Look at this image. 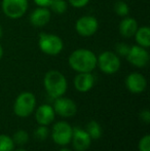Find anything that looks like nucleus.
I'll return each mask as SVG.
<instances>
[{
    "instance_id": "1",
    "label": "nucleus",
    "mask_w": 150,
    "mask_h": 151,
    "mask_svg": "<svg viewBox=\"0 0 150 151\" xmlns=\"http://www.w3.org/2000/svg\"><path fill=\"white\" fill-rule=\"evenodd\" d=\"M68 64L77 73L92 72L97 67V56L93 50L88 48H78L71 52Z\"/></svg>"
},
{
    "instance_id": "2",
    "label": "nucleus",
    "mask_w": 150,
    "mask_h": 151,
    "mask_svg": "<svg viewBox=\"0 0 150 151\" xmlns=\"http://www.w3.org/2000/svg\"><path fill=\"white\" fill-rule=\"evenodd\" d=\"M43 84L47 95L54 99L64 96L67 91L66 77L58 70H50L46 72L43 78Z\"/></svg>"
},
{
    "instance_id": "3",
    "label": "nucleus",
    "mask_w": 150,
    "mask_h": 151,
    "mask_svg": "<svg viewBox=\"0 0 150 151\" xmlns=\"http://www.w3.org/2000/svg\"><path fill=\"white\" fill-rule=\"evenodd\" d=\"M38 46L43 54L47 56H57L64 48V42L60 36L52 33H40L38 37Z\"/></svg>"
},
{
    "instance_id": "4",
    "label": "nucleus",
    "mask_w": 150,
    "mask_h": 151,
    "mask_svg": "<svg viewBox=\"0 0 150 151\" xmlns=\"http://www.w3.org/2000/svg\"><path fill=\"white\" fill-rule=\"evenodd\" d=\"M36 106V98L30 91L21 93L14 104V112L19 117H28L33 113Z\"/></svg>"
},
{
    "instance_id": "5",
    "label": "nucleus",
    "mask_w": 150,
    "mask_h": 151,
    "mask_svg": "<svg viewBox=\"0 0 150 151\" xmlns=\"http://www.w3.org/2000/svg\"><path fill=\"white\" fill-rule=\"evenodd\" d=\"M120 65L121 63H120L119 56H117L113 52L105 50L97 57V66L103 73L108 75L116 73L119 70Z\"/></svg>"
},
{
    "instance_id": "6",
    "label": "nucleus",
    "mask_w": 150,
    "mask_h": 151,
    "mask_svg": "<svg viewBox=\"0 0 150 151\" xmlns=\"http://www.w3.org/2000/svg\"><path fill=\"white\" fill-rule=\"evenodd\" d=\"M28 0H2L1 8L3 14L11 20H18L26 14Z\"/></svg>"
},
{
    "instance_id": "7",
    "label": "nucleus",
    "mask_w": 150,
    "mask_h": 151,
    "mask_svg": "<svg viewBox=\"0 0 150 151\" xmlns=\"http://www.w3.org/2000/svg\"><path fill=\"white\" fill-rule=\"evenodd\" d=\"M73 127L66 121H59L55 123L52 131V138L56 144L65 146L71 142Z\"/></svg>"
},
{
    "instance_id": "8",
    "label": "nucleus",
    "mask_w": 150,
    "mask_h": 151,
    "mask_svg": "<svg viewBox=\"0 0 150 151\" xmlns=\"http://www.w3.org/2000/svg\"><path fill=\"white\" fill-rule=\"evenodd\" d=\"M99 29V22L93 16H82L76 21L75 30L81 37H90Z\"/></svg>"
},
{
    "instance_id": "9",
    "label": "nucleus",
    "mask_w": 150,
    "mask_h": 151,
    "mask_svg": "<svg viewBox=\"0 0 150 151\" xmlns=\"http://www.w3.org/2000/svg\"><path fill=\"white\" fill-rule=\"evenodd\" d=\"M148 48L142 47L140 45L130 46V50L126 55L128 63L137 68H144L148 64L150 56L148 52Z\"/></svg>"
},
{
    "instance_id": "10",
    "label": "nucleus",
    "mask_w": 150,
    "mask_h": 151,
    "mask_svg": "<svg viewBox=\"0 0 150 151\" xmlns=\"http://www.w3.org/2000/svg\"><path fill=\"white\" fill-rule=\"evenodd\" d=\"M55 113L59 114L62 117H72L77 112V106L73 100L69 98L62 97L57 98L54 103Z\"/></svg>"
},
{
    "instance_id": "11",
    "label": "nucleus",
    "mask_w": 150,
    "mask_h": 151,
    "mask_svg": "<svg viewBox=\"0 0 150 151\" xmlns=\"http://www.w3.org/2000/svg\"><path fill=\"white\" fill-rule=\"evenodd\" d=\"M71 141H72L73 148L76 151L88 150L90 146V143H92V139H90V135L81 127H73Z\"/></svg>"
},
{
    "instance_id": "12",
    "label": "nucleus",
    "mask_w": 150,
    "mask_h": 151,
    "mask_svg": "<svg viewBox=\"0 0 150 151\" xmlns=\"http://www.w3.org/2000/svg\"><path fill=\"white\" fill-rule=\"evenodd\" d=\"M126 86L131 93H140L145 91L147 86V81L144 75L138 72H133L128 74L126 78Z\"/></svg>"
},
{
    "instance_id": "13",
    "label": "nucleus",
    "mask_w": 150,
    "mask_h": 151,
    "mask_svg": "<svg viewBox=\"0 0 150 151\" xmlns=\"http://www.w3.org/2000/svg\"><path fill=\"white\" fill-rule=\"evenodd\" d=\"M50 18H52V12L50 10V8L38 6L31 12L29 20L32 26L36 28H41L50 23Z\"/></svg>"
},
{
    "instance_id": "14",
    "label": "nucleus",
    "mask_w": 150,
    "mask_h": 151,
    "mask_svg": "<svg viewBox=\"0 0 150 151\" xmlns=\"http://www.w3.org/2000/svg\"><path fill=\"white\" fill-rule=\"evenodd\" d=\"M74 88L79 93H86L90 91L95 84V77L92 72L78 73L74 77Z\"/></svg>"
},
{
    "instance_id": "15",
    "label": "nucleus",
    "mask_w": 150,
    "mask_h": 151,
    "mask_svg": "<svg viewBox=\"0 0 150 151\" xmlns=\"http://www.w3.org/2000/svg\"><path fill=\"white\" fill-rule=\"evenodd\" d=\"M55 110L48 104H43L37 108L35 112V118L40 125H48L55 119Z\"/></svg>"
},
{
    "instance_id": "16",
    "label": "nucleus",
    "mask_w": 150,
    "mask_h": 151,
    "mask_svg": "<svg viewBox=\"0 0 150 151\" xmlns=\"http://www.w3.org/2000/svg\"><path fill=\"white\" fill-rule=\"evenodd\" d=\"M138 23L134 18L131 17H124L119 23L118 26V30L122 37L124 38H131L134 37L135 33H136L137 29H138Z\"/></svg>"
},
{
    "instance_id": "17",
    "label": "nucleus",
    "mask_w": 150,
    "mask_h": 151,
    "mask_svg": "<svg viewBox=\"0 0 150 151\" xmlns=\"http://www.w3.org/2000/svg\"><path fill=\"white\" fill-rule=\"evenodd\" d=\"M134 36L138 45L145 48H148L150 46V28L148 26L138 28Z\"/></svg>"
},
{
    "instance_id": "18",
    "label": "nucleus",
    "mask_w": 150,
    "mask_h": 151,
    "mask_svg": "<svg viewBox=\"0 0 150 151\" xmlns=\"http://www.w3.org/2000/svg\"><path fill=\"white\" fill-rule=\"evenodd\" d=\"M86 133L92 140H98L102 136V127L96 120H90L86 125Z\"/></svg>"
},
{
    "instance_id": "19",
    "label": "nucleus",
    "mask_w": 150,
    "mask_h": 151,
    "mask_svg": "<svg viewBox=\"0 0 150 151\" xmlns=\"http://www.w3.org/2000/svg\"><path fill=\"white\" fill-rule=\"evenodd\" d=\"M48 7H50V12L58 14H62L67 12L68 2H67V0H52Z\"/></svg>"
},
{
    "instance_id": "20",
    "label": "nucleus",
    "mask_w": 150,
    "mask_h": 151,
    "mask_svg": "<svg viewBox=\"0 0 150 151\" xmlns=\"http://www.w3.org/2000/svg\"><path fill=\"white\" fill-rule=\"evenodd\" d=\"M114 12L117 16L124 18V17H128L130 14V7H128V3H126L122 0H117L114 4Z\"/></svg>"
},
{
    "instance_id": "21",
    "label": "nucleus",
    "mask_w": 150,
    "mask_h": 151,
    "mask_svg": "<svg viewBox=\"0 0 150 151\" xmlns=\"http://www.w3.org/2000/svg\"><path fill=\"white\" fill-rule=\"evenodd\" d=\"M14 143L7 135L0 134V151H14Z\"/></svg>"
},
{
    "instance_id": "22",
    "label": "nucleus",
    "mask_w": 150,
    "mask_h": 151,
    "mask_svg": "<svg viewBox=\"0 0 150 151\" xmlns=\"http://www.w3.org/2000/svg\"><path fill=\"white\" fill-rule=\"evenodd\" d=\"M11 139L14 144L24 145V144H26L29 141V134L26 131H24V129H20V131L14 133V135L12 136Z\"/></svg>"
},
{
    "instance_id": "23",
    "label": "nucleus",
    "mask_w": 150,
    "mask_h": 151,
    "mask_svg": "<svg viewBox=\"0 0 150 151\" xmlns=\"http://www.w3.org/2000/svg\"><path fill=\"white\" fill-rule=\"evenodd\" d=\"M48 135H50V129H47V125H40L38 127L34 132V136L37 140L40 141H44L47 139Z\"/></svg>"
},
{
    "instance_id": "24",
    "label": "nucleus",
    "mask_w": 150,
    "mask_h": 151,
    "mask_svg": "<svg viewBox=\"0 0 150 151\" xmlns=\"http://www.w3.org/2000/svg\"><path fill=\"white\" fill-rule=\"evenodd\" d=\"M139 151H150V136L147 134L142 137L138 144Z\"/></svg>"
},
{
    "instance_id": "25",
    "label": "nucleus",
    "mask_w": 150,
    "mask_h": 151,
    "mask_svg": "<svg viewBox=\"0 0 150 151\" xmlns=\"http://www.w3.org/2000/svg\"><path fill=\"white\" fill-rule=\"evenodd\" d=\"M128 50H130V46L124 43V42H120V43H117L115 45V54L117 55V56L126 57V55H128Z\"/></svg>"
},
{
    "instance_id": "26",
    "label": "nucleus",
    "mask_w": 150,
    "mask_h": 151,
    "mask_svg": "<svg viewBox=\"0 0 150 151\" xmlns=\"http://www.w3.org/2000/svg\"><path fill=\"white\" fill-rule=\"evenodd\" d=\"M67 2L75 8H82L88 5L90 0H67Z\"/></svg>"
},
{
    "instance_id": "27",
    "label": "nucleus",
    "mask_w": 150,
    "mask_h": 151,
    "mask_svg": "<svg viewBox=\"0 0 150 151\" xmlns=\"http://www.w3.org/2000/svg\"><path fill=\"white\" fill-rule=\"evenodd\" d=\"M140 118L142 119V121H144L145 123L150 122V111L149 109H144L140 112Z\"/></svg>"
},
{
    "instance_id": "28",
    "label": "nucleus",
    "mask_w": 150,
    "mask_h": 151,
    "mask_svg": "<svg viewBox=\"0 0 150 151\" xmlns=\"http://www.w3.org/2000/svg\"><path fill=\"white\" fill-rule=\"evenodd\" d=\"M34 3L37 6H41V7H48L52 3V0H33Z\"/></svg>"
},
{
    "instance_id": "29",
    "label": "nucleus",
    "mask_w": 150,
    "mask_h": 151,
    "mask_svg": "<svg viewBox=\"0 0 150 151\" xmlns=\"http://www.w3.org/2000/svg\"><path fill=\"white\" fill-rule=\"evenodd\" d=\"M2 57H3V47H2V45L0 44V60L2 59Z\"/></svg>"
},
{
    "instance_id": "30",
    "label": "nucleus",
    "mask_w": 150,
    "mask_h": 151,
    "mask_svg": "<svg viewBox=\"0 0 150 151\" xmlns=\"http://www.w3.org/2000/svg\"><path fill=\"white\" fill-rule=\"evenodd\" d=\"M2 35H3V30H2V27H1V25H0V38L2 37Z\"/></svg>"
},
{
    "instance_id": "31",
    "label": "nucleus",
    "mask_w": 150,
    "mask_h": 151,
    "mask_svg": "<svg viewBox=\"0 0 150 151\" xmlns=\"http://www.w3.org/2000/svg\"><path fill=\"white\" fill-rule=\"evenodd\" d=\"M60 151H72V150H70V149H68V148H62Z\"/></svg>"
},
{
    "instance_id": "32",
    "label": "nucleus",
    "mask_w": 150,
    "mask_h": 151,
    "mask_svg": "<svg viewBox=\"0 0 150 151\" xmlns=\"http://www.w3.org/2000/svg\"><path fill=\"white\" fill-rule=\"evenodd\" d=\"M16 151H27V150H25V149H18V150H16Z\"/></svg>"
}]
</instances>
